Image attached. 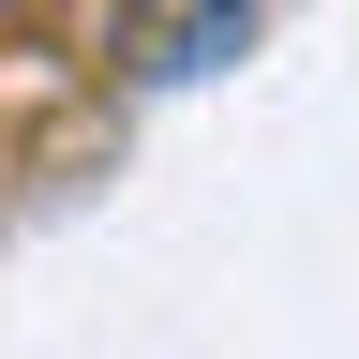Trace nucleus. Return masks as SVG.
<instances>
[{"label":"nucleus","instance_id":"1","mask_svg":"<svg viewBox=\"0 0 359 359\" xmlns=\"http://www.w3.org/2000/svg\"><path fill=\"white\" fill-rule=\"evenodd\" d=\"M240 30H255V0H195V15H180V30L150 45V75H195V60H224Z\"/></svg>","mask_w":359,"mask_h":359}]
</instances>
